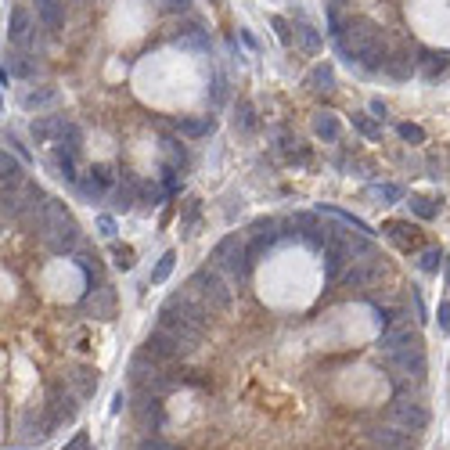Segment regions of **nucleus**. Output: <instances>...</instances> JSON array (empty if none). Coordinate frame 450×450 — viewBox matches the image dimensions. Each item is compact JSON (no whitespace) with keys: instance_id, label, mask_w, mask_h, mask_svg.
Here are the masks:
<instances>
[{"instance_id":"21","label":"nucleus","mask_w":450,"mask_h":450,"mask_svg":"<svg viewBox=\"0 0 450 450\" xmlns=\"http://www.w3.org/2000/svg\"><path fill=\"white\" fill-rule=\"evenodd\" d=\"M37 14L47 29H61L65 14H61V0H37Z\"/></svg>"},{"instance_id":"19","label":"nucleus","mask_w":450,"mask_h":450,"mask_svg":"<svg viewBox=\"0 0 450 450\" xmlns=\"http://www.w3.org/2000/svg\"><path fill=\"white\" fill-rule=\"evenodd\" d=\"M213 116H187V119H181V123H176V130H181L184 137H191V141H195V137H209V134H213Z\"/></svg>"},{"instance_id":"9","label":"nucleus","mask_w":450,"mask_h":450,"mask_svg":"<svg viewBox=\"0 0 450 450\" xmlns=\"http://www.w3.org/2000/svg\"><path fill=\"white\" fill-rule=\"evenodd\" d=\"M378 346H382V353H396V349H411V346H422V342H418V331L407 320H393V325H385Z\"/></svg>"},{"instance_id":"26","label":"nucleus","mask_w":450,"mask_h":450,"mask_svg":"<svg viewBox=\"0 0 450 450\" xmlns=\"http://www.w3.org/2000/svg\"><path fill=\"white\" fill-rule=\"evenodd\" d=\"M296 37H299V43H303V51H310V54L320 51V33H317L310 22H299V25H296Z\"/></svg>"},{"instance_id":"46","label":"nucleus","mask_w":450,"mask_h":450,"mask_svg":"<svg viewBox=\"0 0 450 450\" xmlns=\"http://www.w3.org/2000/svg\"><path fill=\"white\" fill-rule=\"evenodd\" d=\"M137 450H176V447H170V443H163V440H148V443H141Z\"/></svg>"},{"instance_id":"34","label":"nucleus","mask_w":450,"mask_h":450,"mask_svg":"<svg viewBox=\"0 0 450 450\" xmlns=\"http://www.w3.org/2000/svg\"><path fill=\"white\" fill-rule=\"evenodd\" d=\"M173 263H176V256H173V252H163V260H158V263H155V270H152V285H163V281L170 278Z\"/></svg>"},{"instance_id":"15","label":"nucleus","mask_w":450,"mask_h":450,"mask_svg":"<svg viewBox=\"0 0 450 450\" xmlns=\"http://www.w3.org/2000/svg\"><path fill=\"white\" fill-rule=\"evenodd\" d=\"M0 181H4V187H8V191H14V187H22V184H25L22 158H19V155H11V152L0 155Z\"/></svg>"},{"instance_id":"20","label":"nucleus","mask_w":450,"mask_h":450,"mask_svg":"<svg viewBox=\"0 0 450 450\" xmlns=\"http://www.w3.org/2000/svg\"><path fill=\"white\" fill-rule=\"evenodd\" d=\"M108 198H112V209H116V213H126V209H134V202H137V184L134 181L116 184L108 191Z\"/></svg>"},{"instance_id":"17","label":"nucleus","mask_w":450,"mask_h":450,"mask_svg":"<svg viewBox=\"0 0 450 450\" xmlns=\"http://www.w3.org/2000/svg\"><path fill=\"white\" fill-rule=\"evenodd\" d=\"M51 105H58L54 87H33V90L22 94V108H29V112H40V108H51Z\"/></svg>"},{"instance_id":"39","label":"nucleus","mask_w":450,"mask_h":450,"mask_svg":"<svg viewBox=\"0 0 450 450\" xmlns=\"http://www.w3.org/2000/svg\"><path fill=\"white\" fill-rule=\"evenodd\" d=\"M270 25L278 29V37H281V43H292V29H288V22L281 19V14H274V19H270Z\"/></svg>"},{"instance_id":"33","label":"nucleus","mask_w":450,"mask_h":450,"mask_svg":"<svg viewBox=\"0 0 450 450\" xmlns=\"http://www.w3.org/2000/svg\"><path fill=\"white\" fill-rule=\"evenodd\" d=\"M385 72L396 76V79H407V76H411V58H407V54L389 58V61H385Z\"/></svg>"},{"instance_id":"44","label":"nucleus","mask_w":450,"mask_h":450,"mask_svg":"<svg viewBox=\"0 0 450 450\" xmlns=\"http://www.w3.org/2000/svg\"><path fill=\"white\" fill-rule=\"evenodd\" d=\"M90 173L98 176L101 184H108V187H112V170H108V166H90Z\"/></svg>"},{"instance_id":"43","label":"nucleus","mask_w":450,"mask_h":450,"mask_svg":"<svg viewBox=\"0 0 450 450\" xmlns=\"http://www.w3.org/2000/svg\"><path fill=\"white\" fill-rule=\"evenodd\" d=\"M144 198H148V205H158L163 202V191H158L155 184H144Z\"/></svg>"},{"instance_id":"11","label":"nucleus","mask_w":450,"mask_h":450,"mask_svg":"<svg viewBox=\"0 0 450 450\" xmlns=\"http://www.w3.org/2000/svg\"><path fill=\"white\" fill-rule=\"evenodd\" d=\"M389 357V367L404 378H422L425 375V357H422V346H411V349H396V353H385Z\"/></svg>"},{"instance_id":"38","label":"nucleus","mask_w":450,"mask_h":450,"mask_svg":"<svg viewBox=\"0 0 450 450\" xmlns=\"http://www.w3.org/2000/svg\"><path fill=\"white\" fill-rule=\"evenodd\" d=\"M375 195L385 198V202H396V198H404V191H400L396 184H382V187H375Z\"/></svg>"},{"instance_id":"1","label":"nucleus","mask_w":450,"mask_h":450,"mask_svg":"<svg viewBox=\"0 0 450 450\" xmlns=\"http://www.w3.org/2000/svg\"><path fill=\"white\" fill-rule=\"evenodd\" d=\"M335 37H339V47H342V54L349 61H360V65H367V69H378V65L389 61V58H385V51H382V37H378V25L375 22L353 19Z\"/></svg>"},{"instance_id":"36","label":"nucleus","mask_w":450,"mask_h":450,"mask_svg":"<svg viewBox=\"0 0 450 450\" xmlns=\"http://www.w3.org/2000/svg\"><path fill=\"white\" fill-rule=\"evenodd\" d=\"M400 137L411 141V144H422V141H425V130H422V126H414V123H400Z\"/></svg>"},{"instance_id":"41","label":"nucleus","mask_w":450,"mask_h":450,"mask_svg":"<svg viewBox=\"0 0 450 450\" xmlns=\"http://www.w3.org/2000/svg\"><path fill=\"white\" fill-rule=\"evenodd\" d=\"M166 155H170L173 166H184V148H176L173 141H166Z\"/></svg>"},{"instance_id":"47","label":"nucleus","mask_w":450,"mask_h":450,"mask_svg":"<svg viewBox=\"0 0 450 450\" xmlns=\"http://www.w3.org/2000/svg\"><path fill=\"white\" fill-rule=\"evenodd\" d=\"M87 447H90V440H87V432H79V436H76V440H72V443H69L65 450H87Z\"/></svg>"},{"instance_id":"45","label":"nucleus","mask_w":450,"mask_h":450,"mask_svg":"<svg viewBox=\"0 0 450 450\" xmlns=\"http://www.w3.org/2000/svg\"><path fill=\"white\" fill-rule=\"evenodd\" d=\"M440 328L450 331V303H440Z\"/></svg>"},{"instance_id":"16","label":"nucleus","mask_w":450,"mask_h":450,"mask_svg":"<svg viewBox=\"0 0 450 450\" xmlns=\"http://www.w3.org/2000/svg\"><path fill=\"white\" fill-rule=\"evenodd\" d=\"M72 418H76V400H72V393L54 389V396H51V425H65V422H72Z\"/></svg>"},{"instance_id":"5","label":"nucleus","mask_w":450,"mask_h":450,"mask_svg":"<svg viewBox=\"0 0 450 450\" xmlns=\"http://www.w3.org/2000/svg\"><path fill=\"white\" fill-rule=\"evenodd\" d=\"M195 346H198V339L195 335H184V331H170V328H163L158 325L155 331H152V339H148V357L152 360H181V357H191L195 353Z\"/></svg>"},{"instance_id":"14","label":"nucleus","mask_w":450,"mask_h":450,"mask_svg":"<svg viewBox=\"0 0 450 450\" xmlns=\"http://www.w3.org/2000/svg\"><path fill=\"white\" fill-rule=\"evenodd\" d=\"M8 37H11V43H19V47H25L29 40H33V19H29L25 8H14V11H11Z\"/></svg>"},{"instance_id":"22","label":"nucleus","mask_w":450,"mask_h":450,"mask_svg":"<svg viewBox=\"0 0 450 450\" xmlns=\"http://www.w3.org/2000/svg\"><path fill=\"white\" fill-rule=\"evenodd\" d=\"M54 170H58V176H61V181L79 184V173H76V152H69V148H58V155H54Z\"/></svg>"},{"instance_id":"4","label":"nucleus","mask_w":450,"mask_h":450,"mask_svg":"<svg viewBox=\"0 0 450 450\" xmlns=\"http://www.w3.org/2000/svg\"><path fill=\"white\" fill-rule=\"evenodd\" d=\"M187 288L205 303L209 314H223V310H231V303H234V292H231V285L223 281L220 270H195Z\"/></svg>"},{"instance_id":"12","label":"nucleus","mask_w":450,"mask_h":450,"mask_svg":"<svg viewBox=\"0 0 450 450\" xmlns=\"http://www.w3.org/2000/svg\"><path fill=\"white\" fill-rule=\"evenodd\" d=\"M69 130H72V123H65L61 116H40V119H33V141H37V144L65 141Z\"/></svg>"},{"instance_id":"49","label":"nucleus","mask_w":450,"mask_h":450,"mask_svg":"<svg viewBox=\"0 0 450 450\" xmlns=\"http://www.w3.org/2000/svg\"><path fill=\"white\" fill-rule=\"evenodd\" d=\"M123 404H126L123 393H116V400H112V414H119V411H123Z\"/></svg>"},{"instance_id":"35","label":"nucleus","mask_w":450,"mask_h":450,"mask_svg":"<svg viewBox=\"0 0 450 450\" xmlns=\"http://www.w3.org/2000/svg\"><path fill=\"white\" fill-rule=\"evenodd\" d=\"M440 263H443L440 249H425V252H422V260H418V267H422L425 274H432V270H440Z\"/></svg>"},{"instance_id":"50","label":"nucleus","mask_w":450,"mask_h":450,"mask_svg":"<svg viewBox=\"0 0 450 450\" xmlns=\"http://www.w3.org/2000/svg\"><path fill=\"white\" fill-rule=\"evenodd\" d=\"M371 112H375V116L382 119V116H385V105H382V101H371Z\"/></svg>"},{"instance_id":"32","label":"nucleus","mask_w":450,"mask_h":450,"mask_svg":"<svg viewBox=\"0 0 450 450\" xmlns=\"http://www.w3.org/2000/svg\"><path fill=\"white\" fill-rule=\"evenodd\" d=\"M274 238H278V231H267V234H256L252 238V245H249V260L256 263V260H260V256L270 249V245H274Z\"/></svg>"},{"instance_id":"42","label":"nucleus","mask_w":450,"mask_h":450,"mask_svg":"<svg viewBox=\"0 0 450 450\" xmlns=\"http://www.w3.org/2000/svg\"><path fill=\"white\" fill-rule=\"evenodd\" d=\"M98 231L105 238H116V220H112V216H98Z\"/></svg>"},{"instance_id":"51","label":"nucleus","mask_w":450,"mask_h":450,"mask_svg":"<svg viewBox=\"0 0 450 450\" xmlns=\"http://www.w3.org/2000/svg\"><path fill=\"white\" fill-rule=\"evenodd\" d=\"M447 285H450V256H447Z\"/></svg>"},{"instance_id":"24","label":"nucleus","mask_w":450,"mask_h":450,"mask_svg":"<svg viewBox=\"0 0 450 450\" xmlns=\"http://www.w3.org/2000/svg\"><path fill=\"white\" fill-rule=\"evenodd\" d=\"M4 69H8L11 76H19V79H29V76L37 72V61H33V58H25V54H8Z\"/></svg>"},{"instance_id":"23","label":"nucleus","mask_w":450,"mask_h":450,"mask_svg":"<svg viewBox=\"0 0 450 450\" xmlns=\"http://www.w3.org/2000/svg\"><path fill=\"white\" fill-rule=\"evenodd\" d=\"M234 130L238 134H256V108L249 101H238V108H234Z\"/></svg>"},{"instance_id":"31","label":"nucleus","mask_w":450,"mask_h":450,"mask_svg":"<svg viewBox=\"0 0 450 450\" xmlns=\"http://www.w3.org/2000/svg\"><path fill=\"white\" fill-rule=\"evenodd\" d=\"M411 213L414 216H422V220H432V216H436V202H432V198H425V195H411Z\"/></svg>"},{"instance_id":"8","label":"nucleus","mask_w":450,"mask_h":450,"mask_svg":"<svg viewBox=\"0 0 450 450\" xmlns=\"http://www.w3.org/2000/svg\"><path fill=\"white\" fill-rule=\"evenodd\" d=\"M144 357H148V353H144ZM144 357H137L134 364H130V375H134V382L141 385V389L144 393H163V389H170V378H166V371H163V367H155V364H148V360H144Z\"/></svg>"},{"instance_id":"2","label":"nucleus","mask_w":450,"mask_h":450,"mask_svg":"<svg viewBox=\"0 0 450 450\" xmlns=\"http://www.w3.org/2000/svg\"><path fill=\"white\" fill-rule=\"evenodd\" d=\"M158 325L170 328V331H184V335L202 339V331L209 325V307L195 292H176V296H170L163 303V310H158Z\"/></svg>"},{"instance_id":"25","label":"nucleus","mask_w":450,"mask_h":450,"mask_svg":"<svg viewBox=\"0 0 450 450\" xmlns=\"http://www.w3.org/2000/svg\"><path fill=\"white\" fill-rule=\"evenodd\" d=\"M314 134L325 137V141H335L339 137V119L328 116V112H320V116H314Z\"/></svg>"},{"instance_id":"27","label":"nucleus","mask_w":450,"mask_h":450,"mask_svg":"<svg viewBox=\"0 0 450 450\" xmlns=\"http://www.w3.org/2000/svg\"><path fill=\"white\" fill-rule=\"evenodd\" d=\"M385 231H389V238H393L400 249H411V245L418 242L414 227H407V223H385Z\"/></svg>"},{"instance_id":"30","label":"nucleus","mask_w":450,"mask_h":450,"mask_svg":"<svg viewBox=\"0 0 450 450\" xmlns=\"http://www.w3.org/2000/svg\"><path fill=\"white\" fill-rule=\"evenodd\" d=\"M79 191H83V198L98 202V198L105 195V191H108V184H101V181H98V176H94V173H87L83 181H79Z\"/></svg>"},{"instance_id":"29","label":"nucleus","mask_w":450,"mask_h":450,"mask_svg":"<svg viewBox=\"0 0 450 450\" xmlns=\"http://www.w3.org/2000/svg\"><path fill=\"white\" fill-rule=\"evenodd\" d=\"M447 72V54H425L422 58V76L425 79H436Z\"/></svg>"},{"instance_id":"37","label":"nucleus","mask_w":450,"mask_h":450,"mask_svg":"<svg viewBox=\"0 0 450 450\" xmlns=\"http://www.w3.org/2000/svg\"><path fill=\"white\" fill-rule=\"evenodd\" d=\"M72 382H79V389H83V393L98 389V378H90V371H72Z\"/></svg>"},{"instance_id":"18","label":"nucleus","mask_w":450,"mask_h":450,"mask_svg":"<svg viewBox=\"0 0 450 450\" xmlns=\"http://www.w3.org/2000/svg\"><path fill=\"white\" fill-rule=\"evenodd\" d=\"M307 87H310L314 94H331V90H335V69L325 65V61H320V65H314L310 76H307Z\"/></svg>"},{"instance_id":"3","label":"nucleus","mask_w":450,"mask_h":450,"mask_svg":"<svg viewBox=\"0 0 450 450\" xmlns=\"http://www.w3.org/2000/svg\"><path fill=\"white\" fill-rule=\"evenodd\" d=\"M40 238L47 245H51L54 252H69L76 242H79V227L76 220L65 213V205L47 198V209H43V223H40Z\"/></svg>"},{"instance_id":"28","label":"nucleus","mask_w":450,"mask_h":450,"mask_svg":"<svg viewBox=\"0 0 450 450\" xmlns=\"http://www.w3.org/2000/svg\"><path fill=\"white\" fill-rule=\"evenodd\" d=\"M353 126H357L367 141H378V137H382V126L375 123V116H364V112H357V116H353Z\"/></svg>"},{"instance_id":"6","label":"nucleus","mask_w":450,"mask_h":450,"mask_svg":"<svg viewBox=\"0 0 450 450\" xmlns=\"http://www.w3.org/2000/svg\"><path fill=\"white\" fill-rule=\"evenodd\" d=\"M213 267L223 270V274H231L234 281H242V278L249 274L252 260H249V249L238 242V234H227V238H223V242L213 249Z\"/></svg>"},{"instance_id":"48","label":"nucleus","mask_w":450,"mask_h":450,"mask_svg":"<svg viewBox=\"0 0 450 450\" xmlns=\"http://www.w3.org/2000/svg\"><path fill=\"white\" fill-rule=\"evenodd\" d=\"M166 11H187V0H163Z\"/></svg>"},{"instance_id":"13","label":"nucleus","mask_w":450,"mask_h":450,"mask_svg":"<svg viewBox=\"0 0 450 450\" xmlns=\"http://www.w3.org/2000/svg\"><path fill=\"white\" fill-rule=\"evenodd\" d=\"M367 440H371L378 450H414V443H411V436L404 429H371L367 432Z\"/></svg>"},{"instance_id":"40","label":"nucleus","mask_w":450,"mask_h":450,"mask_svg":"<svg viewBox=\"0 0 450 450\" xmlns=\"http://www.w3.org/2000/svg\"><path fill=\"white\" fill-rule=\"evenodd\" d=\"M112 252H116V263H119V267H130V263H134V249H126V245H116Z\"/></svg>"},{"instance_id":"7","label":"nucleus","mask_w":450,"mask_h":450,"mask_svg":"<svg viewBox=\"0 0 450 450\" xmlns=\"http://www.w3.org/2000/svg\"><path fill=\"white\" fill-rule=\"evenodd\" d=\"M389 422L396 429H404V432H422L429 425V414H425L422 404H414V400H407V396H396L389 404Z\"/></svg>"},{"instance_id":"10","label":"nucleus","mask_w":450,"mask_h":450,"mask_svg":"<svg viewBox=\"0 0 450 450\" xmlns=\"http://www.w3.org/2000/svg\"><path fill=\"white\" fill-rule=\"evenodd\" d=\"M382 274H385V263L375 260V256H364V260H353V267L342 274V281L349 288H367L371 281H378Z\"/></svg>"}]
</instances>
